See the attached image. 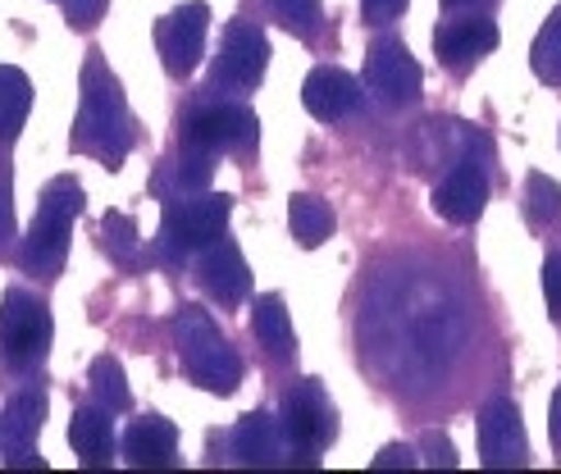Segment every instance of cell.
<instances>
[{
  "label": "cell",
  "instance_id": "cell-31",
  "mask_svg": "<svg viewBox=\"0 0 561 474\" xmlns=\"http://www.w3.org/2000/svg\"><path fill=\"white\" fill-rule=\"evenodd\" d=\"M370 465H375V470H388V465H392V470H415V465H420V456H415L411 448H402V442H392V448H383Z\"/></svg>",
  "mask_w": 561,
  "mask_h": 474
},
{
  "label": "cell",
  "instance_id": "cell-26",
  "mask_svg": "<svg viewBox=\"0 0 561 474\" xmlns=\"http://www.w3.org/2000/svg\"><path fill=\"white\" fill-rule=\"evenodd\" d=\"M270 5H274L278 23H284L293 37L311 42L320 33V0H270Z\"/></svg>",
  "mask_w": 561,
  "mask_h": 474
},
{
  "label": "cell",
  "instance_id": "cell-10",
  "mask_svg": "<svg viewBox=\"0 0 561 474\" xmlns=\"http://www.w3.org/2000/svg\"><path fill=\"white\" fill-rule=\"evenodd\" d=\"M420 65L415 55L398 37H379L366 50V88L388 105V109H407L420 101Z\"/></svg>",
  "mask_w": 561,
  "mask_h": 474
},
{
  "label": "cell",
  "instance_id": "cell-13",
  "mask_svg": "<svg viewBox=\"0 0 561 474\" xmlns=\"http://www.w3.org/2000/svg\"><path fill=\"white\" fill-rule=\"evenodd\" d=\"M42 420H46V397L37 388H23L5 402V415H0V442H5V465L10 470H46V461L37 456V433H42Z\"/></svg>",
  "mask_w": 561,
  "mask_h": 474
},
{
  "label": "cell",
  "instance_id": "cell-34",
  "mask_svg": "<svg viewBox=\"0 0 561 474\" xmlns=\"http://www.w3.org/2000/svg\"><path fill=\"white\" fill-rule=\"evenodd\" d=\"M489 5H493V0H443V10H453V14H457V10H461V14H466V10H474V14H484Z\"/></svg>",
  "mask_w": 561,
  "mask_h": 474
},
{
  "label": "cell",
  "instance_id": "cell-19",
  "mask_svg": "<svg viewBox=\"0 0 561 474\" xmlns=\"http://www.w3.org/2000/svg\"><path fill=\"white\" fill-rule=\"evenodd\" d=\"M69 448L82 465H105L115 456V425H110L105 406H78L69 420Z\"/></svg>",
  "mask_w": 561,
  "mask_h": 474
},
{
  "label": "cell",
  "instance_id": "cell-29",
  "mask_svg": "<svg viewBox=\"0 0 561 474\" xmlns=\"http://www.w3.org/2000/svg\"><path fill=\"white\" fill-rule=\"evenodd\" d=\"M543 297H548V315L561 320V256L543 261Z\"/></svg>",
  "mask_w": 561,
  "mask_h": 474
},
{
  "label": "cell",
  "instance_id": "cell-20",
  "mask_svg": "<svg viewBox=\"0 0 561 474\" xmlns=\"http://www.w3.org/2000/svg\"><path fill=\"white\" fill-rule=\"evenodd\" d=\"M251 328H256V338L265 343L270 356H278V360H293L297 356V333H293V320H288V301L278 297V292L256 297Z\"/></svg>",
  "mask_w": 561,
  "mask_h": 474
},
{
  "label": "cell",
  "instance_id": "cell-11",
  "mask_svg": "<svg viewBox=\"0 0 561 474\" xmlns=\"http://www.w3.org/2000/svg\"><path fill=\"white\" fill-rule=\"evenodd\" d=\"M480 461L489 470H520L529 465V438L516 402L497 397L480 411Z\"/></svg>",
  "mask_w": 561,
  "mask_h": 474
},
{
  "label": "cell",
  "instance_id": "cell-6",
  "mask_svg": "<svg viewBox=\"0 0 561 474\" xmlns=\"http://www.w3.org/2000/svg\"><path fill=\"white\" fill-rule=\"evenodd\" d=\"M261 142V124L242 101H224V105H196L183 115V132L179 147H196V151H256Z\"/></svg>",
  "mask_w": 561,
  "mask_h": 474
},
{
  "label": "cell",
  "instance_id": "cell-28",
  "mask_svg": "<svg viewBox=\"0 0 561 474\" xmlns=\"http://www.w3.org/2000/svg\"><path fill=\"white\" fill-rule=\"evenodd\" d=\"M420 456H425V465H434V470H453V465H457L453 438L438 433V429H430L425 438H420Z\"/></svg>",
  "mask_w": 561,
  "mask_h": 474
},
{
  "label": "cell",
  "instance_id": "cell-33",
  "mask_svg": "<svg viewBox=\"0 0 561 474\" xmlns=\"http://www.w3.org/2000/svg\"><path fill=\"white\" fill-rule=\"evenodd\" d=\"M548 438H552V452L561 456V388L552 393V406H548Z\"/></svg>",
  "mask_w": 561,
  "mask_h": 474
},
{
  "label": "cell",
  "instance_id": "cell-32",
  "mask_svg": "<svg viewBox=\"0 0 561 474\" xmlns=\"http://www.w3.org/2000/svg\"><path fill=\"white\" fill-rule=\"evenodd\" d=\"M407 5H411V0H360V10H366V19H370V23H388V19H398V14H407Z\"/></svg>",
  "mask_w": 561,
  "mask_h": 474
},
{
  "label": "cell",
  "instance_id": "cell-5",
  "mask_svg": "<svg viewBox=\"0 0 561 474\" xmlns=\"http://www.w3.org/2000/svg\"><path fill=\"white\" fill-rule=\"evenodd\" d=\"M50 351V311L46 301L10 288L5 305H0V356H5L10 370H33L42 366Z\"/></svg>",
  "mask_w": 561,
  "mask_h": 474
},
{
  "label": "cell",
  "instance_id": "cell-2",
  "mask_svg": "<svg viewBox=\"0 0 561 474\" xmlns=\"http://www.w3.org/2000/svg\"><path fill=\"white\" fill-rule=\"evenodd\" d=\"M174 343H179V360L192 383H202L206 393L229 397L242 383V356L229 347V338L215 328V320L202 305H183L174 315Z\"/></svg>",
  "mask_w": 561,
  "mask_h": 474
},
{
  "label": "cell",
  "instance_id": "cell-23",
  "mask_svg": "<svg viewBox=\"0 0 561 474\" xmlns=\"http://www.w3.org/2000/svg\"><path fill=\"white\" fill-rule=\"evenodd\" d=\"M529 69H535L539 82H548V88H561V5L543 19L535 46H529Z\"/></svg>",
  "mask_w": 561,
  "mask_h": 474
},
{
  "label": "cell",
  "instance_id": "cell-18",
  "mask_svg": "<svg viewBox=\"0 0 561 474\" xmlns=\"http://www.w3.org/2000/svg\"><path fill=\"white\" fill-rule=\"evenodd\" d=\"M124 461L133 470H174L179 465V429L164 415H142L124 433Z\"/></svg>",
  "mask_w": 561,
  "mask_h": 474
},
{
  "label": "cell",
  "instance_id": "cell-14",
  "mask_svg": "<svg viewBox=\"0 0 561 474\" xmlns=\"http://www.w3.org/2000/svg\"><path fill=\"white\" fill-rule=\"evenodd\" d=\"M233 461L247 470H278L293 461V442L284 433V420H274L270 411H251L233 429Z\"/></svg>",
  "mask_w": 561,
  "mask_h": 474
},
{
  "label": "cell",
  "instance_id": "cell-3",
  "mask_svg": "<svg viewBox=\"0 0 561 474\" xmlns=\"http://www.w3.org/2000/svg\"><path fill=\"white\" fill-rule=\"evenodd\" d=\"M82 187L78 178H55L46 192H42V206H37V219L33 229L23 233V246H19V265L27 274H60L65 256H69V233H73V219L82 215Z\"/></svg>",
  "mask_w": 561,
  "mask_h": 474
},
{
  "label": "cell",
  "instance_id": "cell-27",
  "mask_svg": "<svg viewBox=\"0 0 561 474\" xmlns=\"http://www.w3.org/2000/svg\"><path fill=\"white\" fill-rule=\"evenodd\" d=\"M101 242H105V251L115 256L119 265H133V256H137V224L128 215H119V210H110L105 219H101Z\"/></svg>",
  "mask_w": 561,
  "mask_h": 474
},
{
  "label": "cell",
  "instance_id": "cell-8",
  "mask_svg": "<svg viewBox=\"0 0 561 474\" xmlns=\"http://www.w3.org/2000/svg\"><path fill=\"white\" fill-rule=\"evenodd\" d=\"M265 65H270V42L256 23H229L224 27V42H219V55L210 65V78L219 92H251L256 82L265 78Z\"/></svg>",
  "mask_w": 561,
  "mask_h": 474
},
{
  "label": "cell",
  "instance_id": "cell-7",
  "mask_svg": "<svg viewBox=\"0 0 561 474\" xmlns=\"http://www.w3.org/2000/svg\"><path fill=\"white\" fill-rule=\"evenodd\" d=\"M284 433L293 442V456H320L339 438V411H333L320 379H301L284 402ZM293 465V461H288Z\"/></svg>",
  "mask_w": 561,
  "mask_h": 474
},
{
  "label": "cell",
  "instance_id": "cell-16",
  "mask_svg": "<svg viewBox=\"0 0 561 474\" xmlns=\"http://www.w3.org/2000/svg\"><path fill=\"white\" fill-rule=\"evenodd\" d=\"M196 288L206 297H215L219 305H238L251 292V269L242 261L238 242L215 238L210 246H202V261H196Z\"/></svg>",
  "mask_w": 561,
  "mask_h": 474
},
{
  "label": "cell",
  "instance_id": "cell-4",
  "mask_svg": "<svg viewBox=\"0 0 561 474\" xmlns=\"http://www.w3.org/2000/svg\"><path fill=\"white\" fill-rule=\"evenodd\" d=\"M233 215V197L224 192H183V197H170L160 215V256L164 261H183L192 246H210L215 238H224Z\"/></svg>",
  "mask_w": 561,
  "mask_h": 474
},
{
  "label": "cell",
  "instance_id": "cell-22",
  "mask_svg": "<svg viewBox=\"0 0 561 474\" xmlns=\"http://www.w3.org/2000/svg\"><path fill=\"white\" fill-rule=\"evenodd\" d=\"M288 229L301 246H320L333 238V210L329 201L320 197H306V192H297V197L288 201Z\"/></svg>",
  "mask_w": 561,
  "mask_h": 474
},
{
  "label": "cell",
  "instance_id": "cell-21",
  "mask_svg": "<svg viewBox=\"0 0 561 474\" xmlns=\"http://www.w3.org/2000/svg\"><path fill=\"white\" fill-rule=\"evenodd\" d=\"M27 109H33V82L23 69L0 65V142H14L23 132Z\"/></svg>",
  "mask_w": 561,
  "mask_h": 474
},
{
  "label": "cell",
  "instance_id": "cell-30",
  "mask_svg": "<svg viewBox=\"0 0 561 474\" xmlns=\"http://www.w3.org/2000/svg\"><path fill=\"white\" fill-rule=\"evenodd\" d=\"M105 5L110 0H65V14H69L73 27H92L105 14Z\"/></svg>",
  "mask_w": 561,
  "mask_h": 474
},
{
  "label": "cell",
  "instance_id": "cell-25",
  "mask_svg": "<svg viewBox=\"0 0 561 474\" xmlns=\"http://www.w3.org/2000/svg\"><path fill=\"white\" fill-rule=\"evenodd\" d=\"M525 219L535 229H548V224H557V219H561V187H557V178H548V174H529L525 178Z\"/></svg>",
  "mask_w": 561,
  "mask_h": 474
},
{
  "label": "cell",
  "instance_id": "cell-24",
  "mask_svg": "<svg viewBox=\"0 0 561 474\" xmlns=\"http://www.w3.org/2000/svg\"><path fill=\"white\" fill-rule=\"evenodd\" d=\"M88 379H92L96 406H105V411H128V406H133L128 379H124V370H119V360H115V356H96Z\"/></svg>",
  "mask_w": 561,
  "mask_h": 474
},
{
  "label": "cell",
  "instance_id": "cell-9",
  "mask_svg": "<svg viewBox=\"0 0 561 474\" xmlns=\"http://www.w3.org/2000/svg\"><path fill=\"white\" fill-rule=\"evenodd\" d=\"M206 27H210V10L202 0H187V5L170 10L156 23V50H160V65L170 69V78L196 73V65L206 55Z\"/></svg>",
  "mask_w": 561,
  "mask_h": 474
},
{
  "label": "cell",
  "instance_id": "cell-17",
  "mask_svg": "<svg viewBox=\"0 0 561 474\" xmlns=\"http://www.w3.org/2000/svg\"><path fill=\"white\" fill-rule=\"evenodd\" d=\"M489 206V178L480 164H453L434 187V210L447 224H474Z\"/></svg>",
  "mask_w": 561,
  "mask_h": 474
},
{
  "label": "cell",
  "instance_id": "cell-15",
  "mask_svg": "<svg viewBox=\"0 0 561 474\" xmlns=\"http://www.w3.org/2000/svg\"><path fill=\"white\" fill-rule=\"evenodd\" d=\"M301 105H306V115H316L320 124H339L366 105V92H360V82L347 69L320 65L301 82Z\"/></svg>",
  "mask_w": 561,
  "mask_h": 474
},
{
  "label": "cell",
  "instance_id": "cell-12",
  "mask_svg": "<svg viewBox=\"0 0 561 474\" xmlns=\"http://www.w3.org/2000/svg\"><path fill=\"white\" fill-rule=\"evenodd\" d=\"M497 50V23L484 14H466V19H447L434 33V55L447 73H470L484 55Z\"/></svg>",
  "mask_w": 561,
  "mask_h": 474
},
{
  "label": "cell",
  "instance_id": "cell-1",
  "mask_svg": "<svg viewBox=\"0 0 561 474\" xmlns=\"http://www.w3.org/2000/svg\"><path fill=\"white\" fill-rule=\"evenodd\" d=\"M133 109L124 101L119 78L110 73L101 55H92L82 65V101H78V119H73V151L96 155L105 170H119L124 155L133 151Z\"/></svg>",
  "mask_w": 561,
  "mask_h": 474
}]
</instances>
